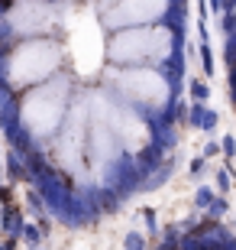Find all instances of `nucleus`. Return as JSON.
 Listing matches in <instances>:
<instances>
[{
    "label": "nucleus",
    "instance_id": "obj_1",
    "mask_svg": "<svg viewBox=\"0 0 236 250\" xmlns=\"http://www.w3.org/2000/svg\"><path fill=\"white\" fill-rule=\"evenodd\" d=\"M172 46L168 33H129L117 42V56L120 59H143V56H165Z\"/></svg>",
    "mask_w": 236,
    "mask_h": 250
},
{
    "label": "nucleus",
    "instance_id": "obj_2",
    "mask_svg": "<svg viewBox=\"0 0 236 250\" xmlns=\"http://www.w3.org/2000/svg\"><path fill=\"white\" fill-rule=\"evenodd\" d=\"M127 88L133 94H139V98H145L149 104H159V101L168 98V84H165L155 72H136V75H129Z\"/></svg>",
    "mask_w": 236,
    "mask_h": 250
},
{
    "label": "nucleus",
    "instance_id": "obj_3",
    "mask_svg": "<svg viewBox=\"0 0 236 250\" xmlns=\"http://www.w3.org/2000/svg\"><path fill=\"white\" fill-rule=\"evenodd\" d=\"M165 10V0H123L120 7V17L129 20V23H143V20H152Z\"/></svg>",
    "mask_w": 236,
    "mask_h": 250
}]
</instances>
